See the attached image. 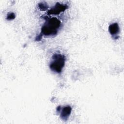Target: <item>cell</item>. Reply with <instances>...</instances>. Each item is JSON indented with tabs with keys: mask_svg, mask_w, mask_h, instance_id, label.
Instances as JSON below:
<instances>
[{
	"mask_svg": "<svg viewBox=\"0 0 124 124\" xmlns=\"http://www.w3.org/2000/svg\"><path fill=\"white\" fill-rule=\"evenodd\" d=\"M45 20L46 22L42 26L40 33L35 38L36 41H40L43 35L54 36L58 33L61 24L60 20L54 17L46 18Z\"/></svg>",
	"mask_w": 124,
	"mask_h": 124,
	"instance_id": "6da1fadb",
	"label": "cell"
},
{
	"mask_svg": "<svg viewBox=\"0 0 124 124\" xmlns=\"http://www.w3.org/2000/svg\"><path fill=\"white\" fill-rule=\"evenodd\" d=\"M65 56L59 53H55L52 56L49 66L51 70L57 73H61L65 64Z\"/></svg>",
	"mask_w": 124,
	"mask_h": 124,
	"instance_id": "7a4b0ae2",
	"label": "cell"
},
{
	"mask_svg": "<svg viewBox=\"0 0 124 124\" xmlns=\"http://www.w3.org/2000/svg\"><path fill=\"white\" fill-rule=\"evenodd\" d=\"M68 8V6L66 4H63L59 2H57L53 7H51L49 10L47 11V13L49 15H58L61 12H63L66 10Z\"/></svg>",
	"mask_w": 124,
	"mask_h": 124,
	"instance_id": "3957f363",
	"label": "cell"
},
{
	"mask_svg": "<svg viewBox=\"0 0 124 124\" xmlns=\"http://www.w3.org/2000/svg\"><path fill=\"white\" fill-rule=\"evenodd\" d=\"M108 31L114 39H116L119 38V36H117L120 32V28L117 23L115 22L109 25L108 26Z\"/></svg>",
	"mask_w": 124,
	"mask_h": 124,
	"instance_id": "277c9868",
	"label": "cell"
},
{
	"mask_svg": "<svg viewBox=\"0 0 124 124\" xmlns=\"http://www.w3.org/2000/svg\"><path fill=\"white\" fill-rule=\"evenodd\" d=\"M72 111V108L70 106H67L61 108L60 113V117L63 121H67L69 118Z\"/></svg>",
	"mask_w": 124,
	"mask_h": 124,
	"instance_id": "5b68a950",
	"label": "cell"
},
{
	"mask_svg": "<svg viewBox=\"0 0 124 124\" xmlns=\"http://www.w3.org/2000/svg\"><path fill=\"white\" fill-rule=\"evenodd\" d=\"M38 7L41 10L43 11L46 10L48 8V6L47 5V3H44L43 2H40L39 3H38Z\"/></svg>",
	"mask_w": 124,
	"mask_h": 124,
	"instance_id": "8992f818",
	"label": "cell"
},
{
	"mask_svg": "<svg viewBox=\"0 0 124 124\" xmlns=\"http://www.w3.org/2000/svg\"><path fill=\"white\" fill-rule=\"evenodd\" d=\"M16 15L14 13H10L7 15L6 19L8 20H12L15 18Z\"/></svg>",
	"mask_w": 124,
	"mask_h": 124,
	"instance_id": "52a82bcc",
	"label": "cell"
}]
</instances>
